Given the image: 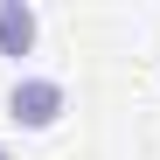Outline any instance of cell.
<instances>
[{"instance_id": "6da1fadb", "label": "cell", "mask_w": 160, "mask_h": 160, "mask_svg": "<svg viewBox=\"0 0 160 160\" xmlns=\"http://www.w3.org/2000/svg\"><path fill=\"white\" fill-rule=\"evenodd\" d=\"M70 112V91H63V77H21V84L7 91V118L21 132H49Z\"/></svg>"}, {"instance_id": "7a4b0ae2", "label": "cell", "mask_w": 160, "mask_h": 160, "mask_svg": "<svg viewBox=\"0 0 160 160\" xmlns=\"http://www.w3.org/2000/svg\"><path fill=\"white\" fill-rule=\"evenodd\" d=\"M35 35H42V14L28 0H0V56H35Z\"/></svg>"}, {"instance_id": "3957f363", "label": "cell", "mask_w": 160, "mask_h": 160, "mask_svg": "<svg viewBox=\"0 0 160 160\" xmlns=\"http://www.w3.org/2000/svg\"><path fill=\"white\" fill-rule=\"evenodd\" d=\"M0 160H7V146H0Z\"/></svg>"}]
</instances>
